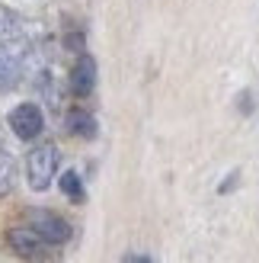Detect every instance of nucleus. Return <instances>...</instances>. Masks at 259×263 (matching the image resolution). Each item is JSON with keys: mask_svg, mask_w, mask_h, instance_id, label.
<instances>
[{"mask_svg": "<svg viewBox=\"0 0 259 263\" xmlns=\"http://www.w3.org/2000/svg\"><path fill=\"white\" fill-rule=\"evenodd\" d=\"M58 174V148L55 144H38L26 157V177H29V186L35 193H42L51 186V180Z\"/></svg>", "mask_w": 259, "mask_h": 263, "instance_id": "f257e3e1", "label": "nucleus"}, {"mask_svg": "<svg viewBox=\"0 0 259 263\" xmlns=\"http://www.w3.org/2000/svg\"><path fill=\"white\" fill-rule=\"evenodd\" d=\"M42 125H45V116L35 103H19V106L10 112V128H13V135L23 138V141L38 138L42 135Z\"/></svg>", "mask_w": 259, "mask_h": 263, "instance_id": "f03ea898", "label": "nucleus"}, {"mask_svg": "<svg viewBox=\"0 0 259 263\" xmlns=\"http://www.w3.org/2000/svg\"><path fill=\"white\" fill-rule=\"evenodd\" d=\"M23 64H26V55L19 45L13 42L0 45V93H7L23 81Z\"/></svg>", "mask_w": 259, "mask_h": 263, "instance_id": "7ed1b4c3", "label": "nucleus"}, {"mask_svg": "<svg viewBox=\"0 0 259 263\" xmlns=\"http://www.w3.org/2000/svg\"><path fill=\"white\" fill-rule=\"evenodd\" d=\"M29 228L38 231L48 244H64V241L71 238L68 221L58 218L55 212H45V209H35V212H29Z\"/></svg>", "mask_w": 259, "mask_h": 263, "instance_id": "20e7f679", "label": "nucleus"}, {"mask_svg": "<svg viewBox=\"0 0 259 263\" xmlns=\"http://www.w3.org/2000/svg\"><path fill=\"white\" fill-rule=\"evenodd\" d=\"M7 241H10L13 251H16L19 257H26V260H38L45 254V247H48V241L38 231H32V228H13L7 234Z\"/></svg>", "mask_w": 259, "mask_h": 263, "instance_id": "39448f33", "label": "nucleus"}, {"mask_svg": "<svg viewBox=\"0 0 259 263\" xmlns=\"http://www.w3.org/2000/svg\"><path fill=\"white\" fill-rule=\"evenodd\" d=\"M93 87H96V61L90 55H80L71 71V90L77 97H87V93H93Z\"/></svg>", "mask_w": 259, "mask_h": 263, "instance_id": "423d86ee", "label": "nucleus"}, {"mask_svg": "<svg viewBox=\"0 0 259 263\" xmlns=\"http://www.w3.org/2000/svg\"><path fill=\"white\" fill-rule=\"evenodd\" d=\"M68 132H71V135H80V138H93V135H96L93 116H90V112H80V109L68 112Z\"/></svg>", "mask_w": 259, "mask_h": 263, "instance_id": "0eeeda50", "label": "nucleus"}, {"mask_svg": "<svg viewBox=\"0 0 259 263\" xmlns=\"http://www.w3.org/2000/svg\"><path fill=\"white\" fill-rule=\"evenodd\" d=\"M61 193L68 196L71 202H83V183H80V177H77L74 170L61 174Z\"/></svg>", "mask_w": 259, "mask_h": 263, "instance_id": "6e6552de", "label": "nucleus"}, {"mask_svg": "<svg viewBox=\"0 0 259 263\" xmlns=\"http://www.w3.org/2000/svg\"><path fill=\"white\" fill-rule=\"evenodd\" d=\"M13 183V161L10 157H0V193H7Z\"/></svg>", "mask_w": 259, "mask_h": 263, "instance_id": "1a4fd4ad", "label": "nucleus"}, {"mask_svg": "<svg viewBox=\"0 0 259 263\" xmlns=\"http://www.w3.org/2000/svg\"><path fill=\"white\" fill-rule=\"evenodd\" d=\"M125 263H150V260H147V257H128Z\"/></svg>", "mask_w": 259, "mask_h": 263, "instance_id": "9d476101", "label": "nucleus"}]
</instances>
